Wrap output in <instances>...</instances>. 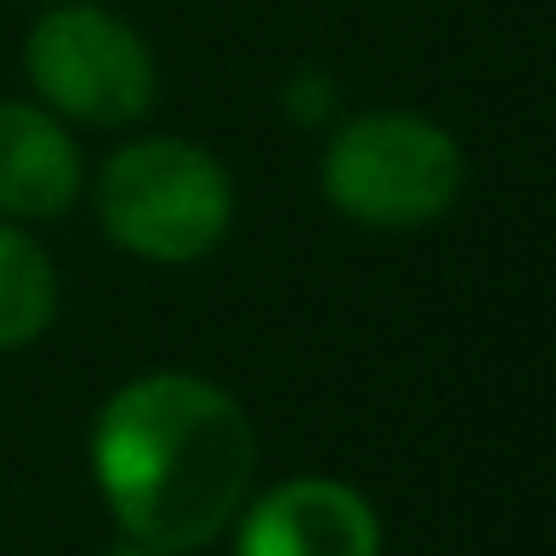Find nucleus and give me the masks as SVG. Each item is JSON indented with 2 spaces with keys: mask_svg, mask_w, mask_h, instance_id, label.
<instances>
[{
  "mask_svg": "<svg viewBox=\"0 0 556 556\" xmlns=\"http://www.w3.org/2000/svg\"><path fill=\"white\" fill-rule=\"evenodd\" d=\"M90 467L126 539L180 556L240 520L257 437L228 389L192 371H150L114 389L97 413Z\"/></svg>",
  "mask_w": 556,
  "mask_h": 556,
  "instance_id": "1",
  "label": "nucleus"
},
{
  "mask_svg": "<svg viewBox=\"0 0 556 556\" xmlns=\"http://www.w3.org/2000/svg\"><path fill=\"white\" fill-rule=\"evenodd\" d=\"M97 216L102 233L144 264H198L233 228V180L186 138H138L102 168Z\"/></svg>",
  "mask_w": 556,
  "mask_h": 556,
  "instance_id": "2",
  "label": "nucleus"
},
{
  "mask_svg": "<svg viewBox=\"0 0 556 556\" xmlns=\"http://www.w3.org/2000/svg\"><path fill=\"white\" fill-rule=\"evenodd\" d=\"M460 180V144L407 109L353 114L324 144V198L359 228H425L455 210Z\"/></svg>",
  "mask_w": 556,
  "mask_h": 556,
  "instance_id": "3",
  "label": "nucleus"
},
{
  "mask_svg": "<svg viewBox=\"0 0 556 556\" xmlns=\"http://www.w3.org/2000/svg\"><path fill=\"white\" fill-rule=\"evenodd\" d=\"M25 73L42 109L78 126H132L156 102L150 42L97 0H61L30 25Z\"/></svg>",
  "mask_w": 556,
  "mask_h": 556,
  "instance_id": "4",
  "label": "nucleus"
},
{
  "mask_svg": "<svg viewBox=\"0 0 556 556\" xmlns=\"http://www.w3.org/2000/svg\"><path fill=\"white\" fill-rule=\"evenodd\" d=\"M240 556H383V527L353 484L288 479L240 508Z\"/></svg>",
  "mask_w": 556,
  "mask_h": 556,
  "instance_id": "5",
  "label": "nucleus"
},
{
  "mask_svg": "<svg viewBox=\"0 0 556 556\" xmlns=\"http://www.w3.org/2000/svg\"><path fill=\"white\" fill-rule=\"evenodd\" d=\"M85 192V156L42 102H0V216L54 222Z\"/></svg>",
  "mask_w": 556,
  "mask_h": 556,
  "instance_id": "6",
  "label": "nucleus"
},
{
  "mask_svg": "<svg viewBox=\"0 0 556 556\" xmlns=\"http://www.w3.org/2000/svg\"><path fill=\"white\" fill-rule=\"evenodd\" d=\"M61 312V276L18 222L0 216V353L30 348Z\"/></svg>",
  "mask_w": 556,
  "mask_h": 556,
  "instance_id": "7",
  "label": "nucleus"
},
{
  "mask_svg": "<svg viewBox=\"0 0 556 556\" xmlns=\"http://www.w3.org/2000/svg\"><path fill=\"white\" fill-rule=\"evenodd\" d=\"M288 109H293V121H305V126L329 121V114H336V78L305 66V73L288 85Z\"/></svg>",
  "mask_w": 556,
  "mask_h": 556,
  "instance_id": "8",
  "label": "nucleus"
},
{
  "mask_svg": "<svg viewBox=\"0 0 556 556\" xmlns=\"http://www.w3.org/2000/svg\"><path fill=\"white\" fill-rule=\"evenodd\" d=\"M114 556H162V551H144V544H126V551H114Z\"/></svg>",
  "mask_w": 556,
  "mask_h": 556,
  "instance_id": "9",
  "label": "nucleus"
}]
</instances>
